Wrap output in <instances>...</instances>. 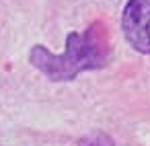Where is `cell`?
Instances as JSON below:
<instances>
[{
  "mask_svg": "<svg viewBox=\"0 0 150 146\" xmlns=\"http://www.w3.org/2000/svg\"><path fill=\"white\" fill-rule=\"evenodd\" d=\"M111 41L103 21L91 23L82 33L70 31L66 35V50L62 54L50 52L37 43L29 52V62L52 82H70L80 72L99 70L109 64Z\"/></svg>",
  "mask_w": 150,
  "mask_h": 146,
  "instance_id": "1",
  "label": "cell"
},
{
  "mask_svg": "<svg viewBox=\"0 0 150 146\" xmlns=\"http://www.w3.org/2000/svg\"><path fill=\"white\" fill-rule=\"evenodd\" d=\"M121 31L134 52L150 54V0H127L121 13Z\"/></svg>",
  "mask_w": 150,
  "mask_h": 146,
  "instance_id": "2",
  "label": "cell"
},
{
  "mask_svg": "<svg viewBox=\"0 0 150 146\" xmlns=\"http://www.w3.org/2000/svg\"><path fill=\"white\" fill-rule=\"evenodd\" d=\"M78 146H115V142H113V138H111L109 134H105V132H93V134L84 136V138L78 142Z\"/></svg>",
  "mask_w": 150,
  "mask_h": 146,
  "instance_id": "3",
  "label": "cell"
}]
</instances>
